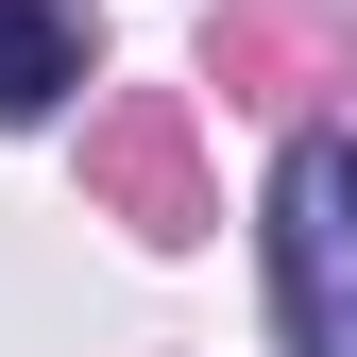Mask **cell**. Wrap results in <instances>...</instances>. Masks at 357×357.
I'll return each instance as SVG.
<instances>
[{
	"instance_id": "3",
	"label": "cell",
	"mask_w": 357,
	"mask_h": 357,
	"mask_svg": "<svg viewBox=\"0 0 357 357\" xmlns=\"http://www.w3.org/2000/svg\"><path fill=\"white\" fill-rule=\"evenodd\" d=\"M85 85V17L68 0H0V119H52Z\"/></svg>"
},
{
	"instance_id": "2",
	"label": "cell",
	"mask_w": 357,
	"mask_h": 357,
	"mask_svg": "<svg viewBox=\"0 0 357 357\" xmlns=\"http://www.w3.org/2000/svg\"><path fill=\"white\" fill-rule=\"evenodd\" d=\"M85 170H102V204L137 221V238H188L204 188H188V102H119L102 137H85Z\"/></svg>"
},
{
	"instance_id": "1",
	"label": "cell",
	"mask_w": 357,
	"mask_h": 357,
	"mask_svg": "<svg viewBox=\"0 0 357 357\" xmlns=\"http://www.w3.org/2000/svg\"><path fill=\"white\" fill-rule=\"evenodd\" d=\"M273 324L289 357H357V137L273 153Z\"/></svg>"
}]
</instances>
